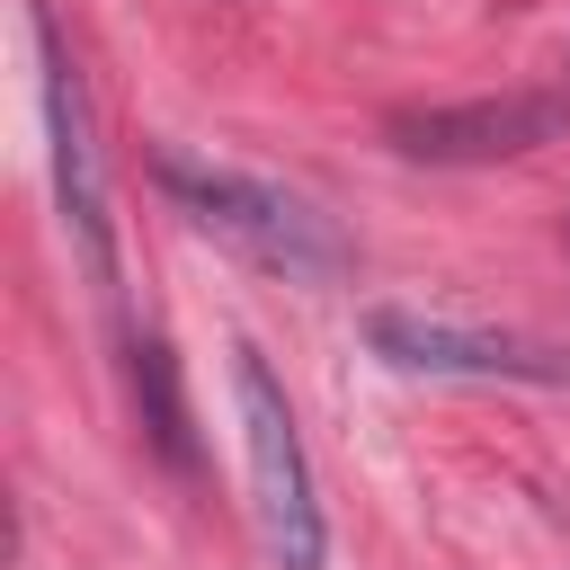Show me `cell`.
<instances>
[{"instance_id": "1", "label": "cell", "mask_w": 570, "mask_h": 570, "mask_svg": "<svg viewBox=\"0 0 570 570\" xmlns=\"http://www.w3.org/2000/svg\"><path fill=\"white\" fill-rule=\"evenodd\" d=\"M151 178H160V196H169L205 240H223L232 258H249V267H267V276H285V285H338V276L356 267V240H347L312 196H294V187L258 178V169L160 151Z\"/></svg>"}, {"instance_id": "2", "label": "cell", "mask_w": 570, "mask_h": 570, "mask_svg": "<svg viewBox=\"0 0 570 570\" xmlns=\"http://www.w3.org/2000/svg\"><path fill=\"white\" fill-rule=\"evenodd\" d=\"M232 410H240V454H249V517L276 570H330V525H321V481L294 428V401L276 392L258 347H232Z\"/></svg>"}, {"instance_id": "3", "label": "cell", "mask_w": 570, "mask_h": 570, "mask_svg": "<svg viewBox=\"0 0 570 570\" xmlns=\"http://www.w3.org/2000/svg\"><path fill=\"white\" fill-rule=\"evenodd\" d=\"M27 45H36V89H45V151H53V205L62 232L89 267V285L116 303V223H107V169H98V125H89V89L71 45L53 36L45 0H27Z\"/></svg>"}, {"instance_id": "4", "label": "cell", "mask_w": 570, "mask_h": 570, "mask_svg": "<svg viewBox=\"0 0 570 570\" xmlns=\"http://www.w3.org/2000/svg\"><path fill=\"white\" fill-rule=\"evenodd\" d=\"M392 151L436 160V169H490V160H525L543 142L570 134V89H490V98H445V107H401Z\"/></svg>"}, {"instance_id": "5", "label": "cell", "mask_w": 570, "mask_h": 570, "mask_svg": "<svg viewBox=\"0 0 570 570\" xmlns=\"http://www.w3.org/2000/svg\"><path fill=\"white\" fill-rule=\"evenodd\" d=\"M365 347L401 374H463V383H570V356L525 338V330H481V321H445V312H410V303H374L365 312Z\"/></svg>"}, {"instance_id": "6", "label": "cell", "mask_w": 570, "mask_h": 570, "mask_svg": "<svg viewBox=\"0 0 570 570\" xmlns=\"http://www.w3.org/2000/svg\"><path fill=\"white\" fill-rule=\"evenodd\" d=\"M125 374H134V410H142V436L169 472H196V436H187V401H178V356L160 330H125Z\"/></svg>"}]
</instances>
